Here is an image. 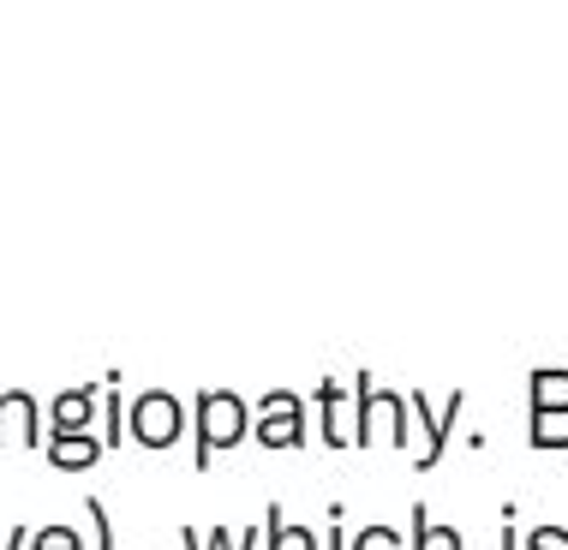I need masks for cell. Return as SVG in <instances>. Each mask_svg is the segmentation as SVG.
Listing matches in <instances>:
<instances>
[{
  "instance_id": "ac0fdd59",
  "label": "cell",
  "mask_w": 568,
  "mask_h": 550,
  "mask_svg": "<svg viewBox=\"0 0 568 550\" xmlns=\"http://www.w3.org/2000/svg\"><path fill=\"white\" fill-rule=\"evenodd\" d=\"M282 550H324L312 527H282Z\"/></svg>"
},
{
  "instance_id": "9a60e30c",
  "label": "cell",
  "mask_w": 568,
  "mask_h": 550,
  "mask_svg": "<svg viewBox=\"0 0 568 550\" xmlns=\"http://www.w3.org/2000/svg\"><path fill=\"white\" fill-rule=\"evenodd\" d=\"M180 539H186V550H240V544H234V532H227V527H216V532H210L204 544H197V532H192V527L180 532Z\"/></svg>"
},
{
  "instance_id": "4fadbf2b",
  "label": "cell",
  "mask_w": 568,
  "mask_h": 550,
  "mask_svg": "<svg viewBox=\"0 0 568 550\" xmlns=\"http://www.w3.org/2000/svg\"><path fill=\"white\" fill-rule=\"evenodd\" d=\"M347 550H407L402 544V532H395V527H359V532H353V539H347Z\"/></svg>"
},
{
  "instance_id": "277c9868",
  "label": "cell",
  "mask_w": 568,
  "mask_h": 550,
  "mask_svg": "<svg viewBox=\"0 0 568 550\" xmlns=\"http://www.w3.org/2000/svg\"><path fill=\"white\" fill-rule=\"evenodd\" d=\"M389 401H395V389L383 395L372 371H353V425H347L353 449H372L377 442V412H389Z\"/></svg>"
},
{
  "instance_id": "7402d4cb",
  "label": "cell",
  "mask_w": 568,
  "mask_h": 550,
  "mask_svg": "<svg viewBox=\"0 0 568 550\" xmlns=\"http://www.w3.org/2000/svg\"><path fill=\"white\" fill-rule=\"evenodd\" d=\"M497 550H520V532H515V521L503 527V539H497Z\"/></svg>"
},
{
  "instance_id": "30bf717a",
  "label": "cell",
  "mask_w": 568,
  "mask_h": 550,
  "mask_svg": "<svg viewBox=\"0 0 568 550\" xmlns=\"http://www.w3.org/2000/svg\"><path fill=\"white\" fill-rule=\"evenodd\" d=\"M532 412H568V371L562 365H545V371H532Z\"/></svg>"
},
{
  "instance_id": "2e32d148",
  "label": "cell",
  "mask_w": 568,
  "mask_h": 550,
  "mask_svg": "<svg viewBox=\"0 0 568 550\" xmlns=\"http://www.w3.org/2000/svg\"><path fill=\"white\" fill-rule=\"evenodd\" d=\"M520 550H568V532L562 527H532V539Z\"/></svg>"
},
{
  "instance_id": "7c38bea8",
  "label": "cell",
  "mask_w": 568,
  "mask_h": 550,
  "mask_svg": "<svg viewBox=\"0 0 568 550\" xmlns=\"http://www.w3.org/2000/svg\"><path fill=\"white\" fill-rule=\"evenodd\" d=\"M30 550H84V539L72 527L49 521V527H30Z\"/></svg>"
},
{
  "instance_id": "ba28073f",
  "label": "cell",
  "mask_w": 568,
  "mask_h": 550,
  "mask_svg": "<svg viewBox=\"0 0 568 550\" xmlns=\"http://www.w3.org/2000/svg\"><path fill=\"white\" fill-rule=\"evenodd\" d=\"M42 449H49V461L60 467V472H84V467H97L102 461V437H49L42 442Z\"/></svg>"
},
{
  "instance_id": "5bb4252c",
  "label": "cell",
  "mask_w": 568,
  "mask_h": 550,
  "mask_svg": "<svg viewBox=\"0 0 568 550\" xmlns=\"http://www.w3.org/2000/svg\"><path fill=\"white\" fill-rule=\"evenodd\" d=\"M84 515L97 521V550H114V515H109V502H102V497H84Z\"/></svg>"
},
{
  "instance_id": "52a82bcc",
  "label": "cell",
  "mask_w": 568,
  "mask_h": 550,
  "mask_svg": "<svg viewBox=\"0 0 568 550\" xmlns=\"http://www.w3.org/2000/svg\"><path fill=\"white\" fill-rule=\"evenodd\" d=\"M97 389L102 384H79V389H67V395H54V437H84L90 431V419H97Z\"/></svg>"
},
{
  "instance_id": "44dd1931",
  "label": "cell",
  "mask_w": 568,
  "mask_h": 550,
  "mask_svg": "<svg viewBox=\"0 0 568 550\" xmlns=\"http://www.w3.org/2000/svg\"><path fill=\"white\" fill-rule=\"evenodd\" d=\"M24 544H30V527L19 521V527H12V532H7V550H24Z\"/></svg>"
},
{
  "instance_id": "7a4b0ae2",
  "label": "cell",
  "mask_w": 568,
  "mask_h": 550,
  "mask_svg": "<svg viewBox=\"0 0 568 550\" xmlns=\"http://www.w3.org/2000/svg\"><path fill=\"white\" fill-rule=\"evenodd\" d=\"M252 437L264 442V449H305V437H312V425H305V401H300L294 389L257 395V407H252Z\"/></svg>"
},
{
  "instance_id": "d6986e66",
  "label": "cell",
  "mask_w": 568,
  "mask_h": 550,
  "mask_svg": "<svg viewBox=\"0 0 568 550\" xmlns=\"http://www.w3.org/2000/svg\"><path fill=\"white\" fill-rule=\"evenodd\" d=\"M425 550H460V532L455 527H432L425 532Z\"/></svg>"
},
{
  "instance_id": "3957f363",
  "label": "cell",
  "mask_w": 568,
  "mask_h": 550,
  "mask_svg": "<svg viewBox=\"0 0 568 550\" xmlns=\"http://www.w3.org/2000/svg\"><path fill=\"white\" fill-rule=\"evenodd\" d=\"M180 431H186V407H180V395L144 389V395L126 407V437H138L144 449H174Z\"/></svg>"
},
{
  "instance_id": "ffe728a7",
  "label": "cell",
  "mask_w": 568,
  "mask_h": 550,
  "mask_svg": "<svg viewBox=\"0 0 568 550\" xmlns=\"http://www.w3.org/2000/svg\"><path fill=\"white\" fill-rule=\"evenodd\" d=\"M324 550H347V544H342V502L329 509V539H324Z\"/></svg>"
},
{
  "instance_id": "e0dca14e",
  "label": "cell",
  "mask_w": 568,
  "mask_h": 550,
  "mask_svg": "<svg viewBox=\"0 0 568 550\" xmlns=\"http://www.w3.org/2000/svg\"><path fill=\"white\" fill-rule=\"evenodd\" d=\"M282 502H270V509H264V550H282Z\"/></svg>"
},
{
  "instance_id": "5b68a950",
  "label": "cell",
  "mask_w": 568,
  "mask_h": 550,
  "mask_svg": "<svg viewBox=\"0 0 568 550\" xmlns=\"http://www.w3.org/2000/svg\"><path fill=\"white\" fill-rule=\"evenodd\" d=\"M407 407L425 412V431H432V442H425V455H419V472H432V467L443 461V449H449V437H455V412L467 407V389H449V401H443V419L432 412V395H419V389L407 395Z\"/></svg>"
},
{
  "instance_id": "9c48e42d",
  "label": "cell",
  "mask_w": 568,
  "mask_h": 550,
  "mask_svg": "<svg viewBox=\"0 0 568 550\" xmlns=\"http://www.w3.org/2000/svg\"><path fill=\"white\" fill-rule=\"evenodd\" d=\"M317 431H324L329 449H353L347 425H342V377H324V384H317Z\"/></svg>"
},
{
  "instance_id": "6da1fadb",
  "label": "cell",
  "mask_w": 568,
  "mask_h": 550,
  "mask_svg": "<svg viewBox=\"0 0 568 550\" xmlns=\"http://www.w3.org/2000/svg\"><path fill=\"white\" fill-rule=\"evenodd\" d=\"M245 431H252V407H245V395H234V389H197V449H192V467L210 472L222 449L245 442Z\"/></svg>"
},
{
  "instance_id": "8992f818",
  "label": "cell",
  "mask_w": 568,
  "mask_h": 550,
  "mask_svg": "<svg viewBox=\"0 0 568 550\" xmlns=\"http://www.w3.org/2000/svg\"><path fill=\"white\" fill-rule=\"evenodd\" d=\"M7 419H12V442H24V449H42L49 431H42V407L37 395L24 389H0V442H7Z\"/></svg>"
},
{
  "instance_id": "8fae6325",
  "label": "cell",
  "mask_w": 568,
  "mask_h": 550,
  "mask_svg": "<svg viewBox=\"0 0 568 550\" xmlns=\"http://www.w3.org/2000/svg\"><path fill=\"white\" fill-rule=\"evenodd\" d=\"M527 442L532 449H568V412H532Z\"/></svg>"
}]
</instances>
